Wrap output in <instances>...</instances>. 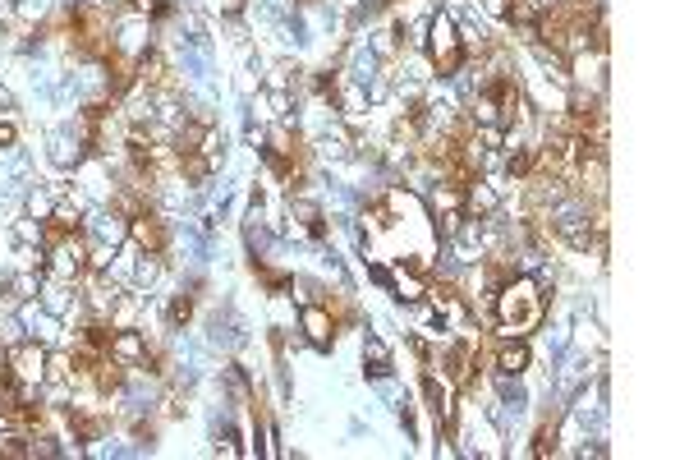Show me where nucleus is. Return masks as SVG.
Here are the masks:
<instances>
[{
  "label": "nucleus",
  "mask_w": 689,
  "mask_h": 460,
  "mask_svg": "<svg viewBox=\"0 0 689 460\" xmlns=\"http://www.w3.org/2000/svg\"><path fill=\"white\" fill-rule=\"evenodd\" d=\"M497 332L501 336H529L538 322H543V295H538V281L529 276H510L506 286L497 290Z\"/></svg>",
  "instance_id": "1"
},
{
  "label": "nucleus",
  "mask_w": 689,
  "mask_h": 460,
  "mask_svg": "<svg viewBox=\"0 0 689 460\" xmlns=\"http://www.w3.org/2000/svg\"><path fill=\"white\" fill-rule=\"evenodd\" d=\"M432 56V65L441 69V74H455V69L464 65V42H460V28H455L451 14H432L428 19V46H423Z\"/></svg>",
  "instance_id": "2"
},
{
  "label": "nucleus",
  "mask_w": 689,
  "mask_h": 460,
  "mask_svg": "<svg viewBox=\"0 0 689 460\" xmlns=\"http://www.w3.org/2000/svg\"><path fill=\"white\" fill-rule=\"evenodd\" d=\"M111 51L120 60H138L143 51H152V37H157V28H152V19L147 14H125V19H111Z\"/></svg>",
  "instance_id": "3"
},
{
  "label": "nucleus",
  "mask_w": 689,
  "mask_h": 460,
  "mask_svg": "<svg viewBox=\"0 0 689 460\" xmlns=\"http://www.w3.org/2000/svg\"><path fill=\"white\" fill-rule=\"evenodd\" d=\"M46 355H51V345H42V341H19V345H10L5 350V364H10V378H19V382H46Z\"/></svg>",
  "instance_id": "4"
},
{
  "label": "nucleus",
  "mask_w": 689,
  "mask_h": 460,
  "mask_svg": "<svg viewBox=\"0 0 689 460\" xmlns=\"http://www.w3.org/2000/svg\"><path fill=\"white\" fill-rule=\"evenodd\" d=\"M14 309H19L23 332L33 336V341L51 345V350H56V345L65 341V322H60L51 309H42V299H23V304H14Z\"/></svg>",
  "instance_id": "5"
},
{
  "label": "nucleus",
  "mask_w": 689,
  "mask_h": 460,
  "mask_svg": "<svg viewBox=\"0 0 689 460\" xmlns=\"http://www.w3.org/2000/svg\"><path fill=\"white\" fill-rule=\"evenodd\" d=\"M46 157L56 161L60 171H79L83 161H88V143L74 134V125H56V129H46Z\"/></svg>",
  "instance_id": "6"
},
{
  "label": "nucleus",
  "mask_w": 689,
  "mask_h": 460,
  "mask_svg": "<svg viewBox=\"0 0 689 460\" xmlns=\"http://www.w3.org/2000/svg\"><path fill=\"white\" fill-rule=\"evenodd\" d=\"M83 230H88V240H102V244H120L129 240V217L120 212V207H92L88 212V221H83Z\"/></svg>",
  "instance_id": "7"
},
{
  "label": "nucleus",
  "mask_w": 689,
  "mask_h": 460,
  "mask_svg": "<svg viewBox=\"0 0 689 460\" xmlns=\"http://www.w3.org/2000/svg\"><path fill=\"white\" fill-rule=\"evenodd\" d=\"M299 332L313 350H331L336 345V318H331L327 304H304L299 309Z\"/></svg>",
  "instance_id": "8"
},
{
  "label": "nucleus",
  "mask_w": 689,
  "mask_h": 460,
  "mask_svg": "<svg viewBox=\"0 0 689 460\" xmlns=\"http://www.w3.org/2000/svg\"><path fill=\"white\" fill-rule=\"evenodd\" d=\"M317 157L331 161V166H340V161H350V157H354V138L345 134V129H340L336 120H331V125L322 129V134H317Z\"/></svg>",
  "instance_id": "9"
},
{
  "label": "nucleus",
  "mask_w": 689,
  "mask_h": 460,
  "mask_svg": "<svg viewBox=\"0 0 689 460\" xmlns=\"http://www.w3.org/2000/svg\"><path fill=\"white\" fill-rule=\"evenodd\" d=\"M161 272H166V263H161V253H152V249H138V258H134V281L129 286L134 290H152L161 281Z\"/></svg>",
  "instance_id": "10"
},
{
  "label": "nucleus",
  "mask_w": 689,
  "mask_h": 460,
  "mask_svg": "<svg viewBox=\"0 0 689 460\" xmlns=\"http://www.w3.org/2000/svg\"><path fill=\"white\" fill-rule=\"evenodd\" d=\"M363 364H368V378H391V345L382 336H363Z\"/></svg>",
  "instance_id": "11"
},
{
  "label": "nucleus",
  "mask_w": 689,
  "mask_h": 460,
  "mask_svg": "<svg viewBox=\"0 0 689 460\" xmlns=\"http://www.w3.org/2000/svg\"><path fill=\"white\" fill-rule=\"evenodd\" d=\"M37 299H42V309H51V313H56V318H60V313H65V309H69V304H74V299H79V295H74V281H60V276H46V281H42V295H37Z\"/></svg>",
  "instance_id": "12"
},
{
  "label": "nucleus",
  "mask_w": 689,
  "mask_h": 460,
  "mask_svg": "<svg viewBox=\"0 0 689 460\" xmlns=\"http://www.w3.org/2000/svg\"><path fill=\"white\" fill-rule=\"evenodd\" d=\"M23 212L37 217V221H51V212H56V194H51L42 180H33L28 189H23Z\"/></svg>",
  "instance_id": "13"
},
{
  "label": "nucleus",
  "mask_w": 689,
  "mask_h": 460,
  "mask_svg": "<svg viewBox=\"0 0 689 460\" xmlns=\"http://www.w3.org/2000/svg\"><path fill=\"white\" fill-rule=\"evenodd\" d=\"M524 368H529V345H524V336H506V345H501V355H497V373H515V378H520Z\"/></svg>",
  "instance_id": "14"
},
{
  "label": "nucleus",
  "mask_w": 689,
  "mask_h": 460,
  "mask_svg": "<svg viewBox=\"0 0 689 460\" xmlns=\"http://www.w3.org/2000/svg\"><path fill=\"white\" fill-rule=\"evenodd\" d=\"M46 230H51V221H37V217H28V212H23V217L14 221V240L46 249Z\"/></svg>",
  "instance_id": "15"
},
{
  "label": "nucleus",
  "mask_w": 689,
  "mask_h": 460,
  "mask_svg": "<svg viewBox=\"0 0 689 460\" xmlns=\"http://www.w3.org/2000/svg\"><path fill=\"white\" fill-rule=\"evenodd\" d=\"M497 198L501 194L487 180H474L469 184V194H464V203H469V212H497Z\"/></svg>",
  "instance_id": "16"
},
{
  "label": "nucleus",
  "mask_w": 689,
  "mask_h": 460,
  "mask_svg": "<svg viewBox=\"0 0 689 460\" xmlns=\"http://www.w3.org/2000/svg\"><path fill=\"white\" fill-rule=\"evenodd\" d=\"M19 341H28V332H23V318H19V309H14V313H0V345L10 350V345H19Z\"/></svg>",
  "instance_id": "17"
},
{
  "label": "nucleus",
  "mask_w": 689,
  "mask_h": 460,
  "mask_svg": "<svg viewBox=\"0 0 689 460\" xmlns=\"http://www.w3.org/2000/svg\"><path fill=\"white\" fill-rule=\"evenodd\" d=\"M368 51H373L377 60H391L396 56V33H391V28H377V33L368 37Z\"/></svg>",
  "instance_id": "18"
},
{
  "label": "nucleus",
  "mask_w": 689,
  "mask_h": 460,
  "mask_svg": "<svg viewBox=\"0 0 689 460\" xmlns=\"http://www.w3.org/2000/svg\"><path fill=\"white\" fill-rule=\"evenodd\" d=\"M14 5H19L23 23H42L46 14H51V0H14Z\"/></svg>",
  "instance_id": "19"
},
{
  "label": "nucleus",
  "mask_w": 689,
  "mask_h": 460,
  "mask_svg": "<svg viewBox=\"0 0 689 460\" xmlns=\"http://www.w3.org/2000/svg\"><path fill=\"white\" fill-rule=\"evenodd\" d=\"M134 14H147V19H166L170 0H134Z\"/></svg>",
  "instance_id": "20"
},
{
  "label": "nucleus",
  "mask_w": 689,
  "mask_h": 460,
  "mask_svg": "<svg viewBox=\"0 0 689 460\" xmlns=\"http://www.w3.org/2000/svg\"><path fill=\"white\" fill-rule=\"evenodd\" d=\"M244 5H249V0H212V10L221 14V19H239V14H244Z\"/></svg>",
  "instance_id": "21"
},
{
  "label": "nucleus",
  "mask_w": 689,
  "mask_h": 460,
  "mask_svg": "<svg viewBox=\"0 0 689 460\" xmlns=\"http://www.w3.org/2000/svg\"><path fill=\"white\" fill-rule=\"evenodd\" d=\"M14 19H19V5H14V0H0V28H14Z\"/></svg>",
  "instance_id": "22"
},
{
  "label": "nucleus",
  "mask_w": 689,
  "mask_h": 460,
  "mask_svg": "<svg viewBox=\"0 0 689 460\" xmlns=\"http://www.w3.org/2000/svg\"><path fill=\"white\" fill-rule=\"evenodd\" d=\"M483 10L492 14V19H510V0H483Z\"/></svg>",
  "instance_id": "23"
},
{
  "label": "nucleus",
  "mask_w": 689,
  "mask_h": 460,
  "mask_svg": "<svg viewBox=\"0 0 689 460\" xmlns=\"http://www.w3.org/2000/svg\"><path fill=\"white\" fill-rule=\"evenodd\" d=\"M368 276H373L377 286H386V290H391V272H386L382 263H368Z\"/></svg>",
  "instance_id": "24"
},
{
  "label": "nucleus",
  "mask_w": 689,
  "mask_h": 460,
  "mask_svg": "<svg viewBox=\"0 0 689 460\" xmlns=\"http://www.w3.org/2000/svg\"><path fill=\"white\" fill-rule=\"evenodd\" d=\"M0 115H14V92L0 83Z\"/></svg>",
  "instance_id": "25"
}]
</instances>
